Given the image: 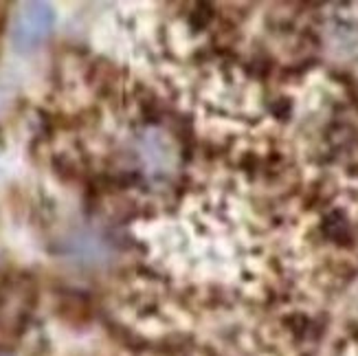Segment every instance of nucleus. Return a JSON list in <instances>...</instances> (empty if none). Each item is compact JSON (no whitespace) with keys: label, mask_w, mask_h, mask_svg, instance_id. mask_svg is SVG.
I'll list each match as a JSON object with an SVG mask.
<instances>
[{"label":"nucleus","mask_w":358,"mask_h":356,"mask_svg":"<svg viewBox=\"0 0 358 356\" xmlns=\"http://www.w3.org/2000/svg\"><path fill=\"white\" fill-rule=\"evenodd\" d=\"M53 20H55V15L49 5H44V3L24 5L13 24V34H11L13 44L18 46V49H34V46H38L51 34Z\"/></svg>","instance_id":"1"}]
</instances>
